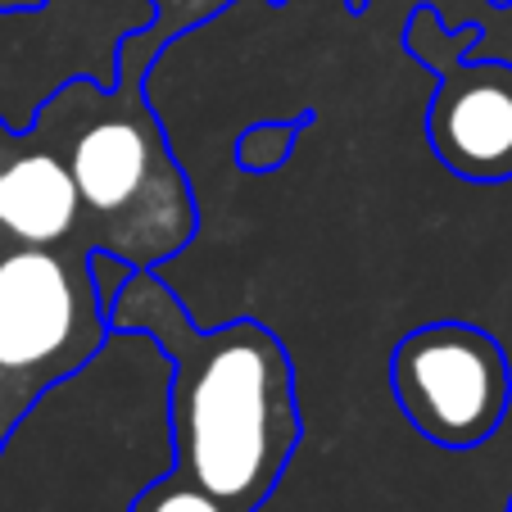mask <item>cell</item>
Segmentation results:
<instances>
[{"label": "cell", "mask_w": 512, "mask_h": 512, "mask_svg": "<svg viewBox=\"0 0 512 512\" xmlns=\"http://www.w3.org/2000/svg\"><path fill=\"white\" fill-rule=\"evenodd\" d=\"M127 512H236V508L223 503L218 494H209V490H200V485L182 481V476L164 472L159 481H150L141 494H136Z\"/></svg>", "instance_id": "cell-8"}, {"label": "cell", "mask_w": 512, "mask_h": 512, "mask_svg": "<svg viewBox=\"0 0 512 512\" xmlns=\"http://www.w3.org/2000/svg\"><path fill=\"white\" fill-rule=\"evenodd\" d=\"M494 5H512V0H494Z\"/></svg>", "instance_id": "cell-12"}, {"label": "cell", "mask_w": 512, "mask_h": 512, "mask_svg": "<svg viewBox=\"0 0 512 512\" xmlns=\"http://www.w3.org/2000/svg\"><path fill=\"white\" fill-rule=\"evenodd\" d=\"M109 336L91 254L0 250V399L32 413L46 390L78 377Z\"/></svg>", "instance_id": "cell-3"}, {"label": "cell", "mask_w": 512, "mask_h": 512, "mask_svg": "<svg viewBox=\"0 0 512 512\" xmlns=\"http://www.w3.org/2000/svg\"><path fill=\"white\" fill-rule=\"evenodd\" d=\"M309 127V114L300 118V123H277V118H263V123L245 127L241 141H236V164L245 168V173H272V168H281L290 159V150H295V136Z\"/></svg>", "instance_id": "cell-7"}, {"label": "cell", "mask_w": 512, "mask_h": 512, "mask_svg": "<svg viewBox=\"0 0 512 512\" xmlns=\"http://www.w3.org/2000/svg\"><path fill=\"white\" fill-rule=\"evenodd\" d=\"M481 37L476 23L445 28L431 5H417L404 23V50L435 73L426 105L431 155L463 182H508L512 177V64L467 59Z\"/></svg>", "instance_id": "cell-5"}, {"label": "cell", "mask_w": 512, "mask_h": 512, "mask_svg": "<svg viewBox=\"0 0 512 512\" xmlns=\"http://www.w3.org/2000/svg\"><path fill=\"white\" fill-rule=\"evenodd\" d=\"M5 245L96 254L78 186L59 155L28 127L10 132L0 123V250Z\"/></svg>", "instance_id": "cell-6"}, {"label": "cell", "mask_w": 512, "mask_h": 512, "mask_svg": "<svg viewBox=\"0 0 512 512\" xmlns=\"http://www.w3.org/2000/svg\"><path fill=\"white\" fill-rule=\"evenodd\" d=\"M345 5H349V14H363V10L372 5V0H345Z\"/></svg>", "instance_id": "cell-11"}, {"label": "cell", "mask_w": 512, "mask_h": 512, "mask_svg": "<svg viewBox=\"0 0 512 512\" xmlns=\"http://www.w3.org/2000/svg\"><path fill=\"white\" fill-rule=\"evenodd\" d=\"M390 395L422 440L476 449L503 426L512 368L503 345L472 322H426L390 349Z\"/></svg>", "instance_id": "cell-4"}, {"label": "cell", "mask_w": 512, "mask_h": 512, "mask_svg": "<svg viewBox=\"0 0 512 512\" xmlns=\"http://www.w3.org/2000/svg\"><path fill=\"white\" fill-rule=\"evenodd\" d=\"M155 59L159 50L132 32L118 46L114 87L68 78L28 123L78 186L96 254H114L136 272H155L200 232L191 177L173 159L155 109L141 96Z\"/></svg>", "instance_id": "cell-2"}, {"label": "cell", "mask_w": 512, "mask_h": 512, "mask_svg": "<svg viewBox=\"0 0 512 512\" xmlns=\"http://www.w3.org/2000/svg\"><path fill=\"white\" fill-rule=\"evenodd\" d=\"M23 408L19 404H10V399H0V454H5V445H10V435L19 431V422H23Z\"/></svg>", "instance_id": "cell-9"}, {"label": "cell", "mask_w": 512, "mask_h": 512, "mask_svg": "<svg viewBox=\"0 0 512 512\" xmlns=\"http://www.w3.org/2000/svg\"><path fill=\"white\" fill-rule=\"evenodd\" d=\"M508 512H512V499H508Z\"/></svg>", "instance_id": "cell-13"}, {"label": "cell", "mask_w": 512, "mask_h": 512, "mask_svg": "<svg viewBox=\"0 0 512 512\" xmlns=\"http://www.w3.org/2000/svg\"><path fill=\"white\" fill-rule=\"evenodd\" d=\"M46 0H0V10H37Z\"/></svg>", "instance_id": "cell-10"}, {"label": "cell", "mask_w": 512, "mask_h": 512, "mask_svg": "<svg viewBox=\"0 0 512 512\" xmlns=\"http://www.w3.org/2000/svg\"><path fill=\"white\" fill-rule=\"evenodd\" d=\"M109 331L150 336L173 363L168 472L259 512L304 440L300 390L281 336L259 318L200 327L159 272H127L109 304Z\"/></svg>", "instance_id": "cell-1"}]
</instances>
